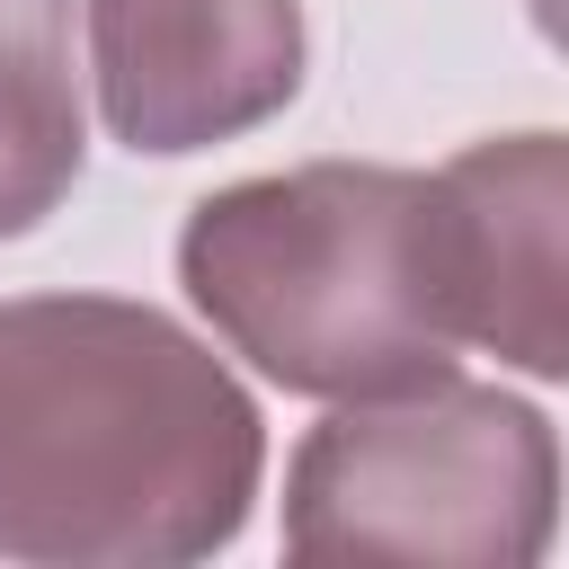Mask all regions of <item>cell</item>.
<instances>
[{
    "label": "cell",
    "mask_w": 569,
    "mask_h": 569,
    "mask_svg": "<svg viewBox=\"0 0 569 569\" xmlns=\"http://www.w3.org/2000/svg\"><path fill=\"white\" fill-rule=\"evenodd\" d=\"M302 53V0H89L98 116L151 160L213 151L284 116Z\"/></svg>",
    "instance_id": "277c9868"
},
{
    "label": "cell",
    "mask_w": 569,
    "mask_h": 569,
    "mask_svg": "<svg viewBox=\"0 0 569 569\" xmlns=\"http://www.w3.org/2000/svg\"><path fill=\"white\" fill-rule=\"evenodd\" d=\"M560 533V436L498 382H418L329 400L284 462L293 560H445L533 569Z\"/></svg>",
    "instance_id": "3957f363"
},
{
    "label": "cell",
    "mask_w": 569,
    "mask_h": 569,
    "mask_svg": "<svg viewBox=\"0 0 569 569\" xmlns=\"http://www.w3.org/2000/svg\"><path fill=\"white\" fill-rule=\"evenodd\" d=\"M267 418L240 373L151 302H0V560L187 569L249 533Z\"/></svg>",
    "instance_id": "6da1fadb"
},
{
    "label": "cell",
    "mask_w": 569,
    "mask_h": 569,
    "mask_svg": "<svg viewBox=\"0 0 569 569\" xmlns=\"http://www.w3.org/2000/svg\"><path fill=\"white\" fill-rule=\"evenodd\" d=\"M89 160L71 0H0V240L36 231Z\"/></svg>",
    "instance_id": "8992f818"
},
{
    "label": "cell",
    "mask_w": 569,
    "mask_h": 569,
    "mask_svg": "<svg viewBox=\"0 0 569 569\" xmlns=\"http://www.w3.org/2000/svg\"><path fill=\"white\" fill-rule=\"evenodd\" d=\"M436 178L445 222V293L462 347H489L498 365L560 382L569 373V142L560 133H489L453 151Z\"/></svg>",
    "instance_id": "5b68a950"
},
{
    "label": "cell",
    "mask_w": 569,
    "mask_h": 569,
    "mask_svg": "<svg viewBox=\"0 0 569 569\" xmlns=\"http://www.w3.org/2000/svg\"><path fill=\"white\" fill-rule=\"evenodd\" d=\"M178 284L204 329L302 400H391L462 356L436 178L391 160H302L196 196Z\"/></svg>",
    "instance_id": "7a4b0ae2"
}]
</instances>
